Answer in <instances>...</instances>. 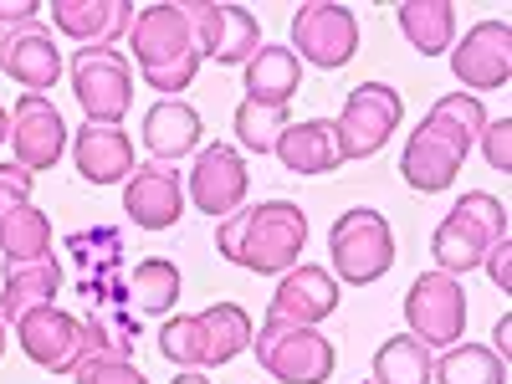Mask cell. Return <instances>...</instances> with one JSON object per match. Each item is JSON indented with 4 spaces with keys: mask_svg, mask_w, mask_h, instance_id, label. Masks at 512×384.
<instances>
[{
    "mask_svg": "<svg viewBox=\"0 0 512 384\" xmlns=\"http://www.w3.org/2000/svg\"><path fill=\"white\" fill-rule=\"evenodd\" d=\"M251 313L241 303H210L205 313H175L159 328V354L175 369H226L251 349Z\"/></svg>",
    "mask_w": 512,
    "mask_h": 384,
    "instance_id": "4",
    "label": "cell"
},
{
    "mask_svg": "<svg viewBox=\"0 0 512 384\" xmlns=\"http://www.w3.org/2000/svg\"><path fill=\"white\" fill-rule=\"evenodd\" d=\"M72 98L88 123L118 128L134 108V67L118 47H77L72 52Z\"/></svg>",
    "mask_w": 512,
    "mask_h": 384,
    "instance_id": "8",
    "label": "cell"
},
{
    "mask_svg": "<svg viewBox=\"0 0 512 384\" xmlns=\"http://www.w3.org/2000/svg\"><path fill=\"white\" fill-rule=\"evenodd\" d=\"M308 246V216L292 200H256L241 205L216 226V251L231 267H246L256 277H282L297 267Z\"/></svg>",
    "mask_w": 512,
    "mask_h": 384,
    "instance_id": "2",
    "label": "cell"
},
{
    "mask_svg": "<svg viewBox=\"0 0 512 384\" xmlns=\"http://www.w3.org/2000/svg\"><path fill=\"white\" fill-rule=\"evenodd\" d=\"M338 313V282L328 267H303L277 277V292L267 303V323L272 328H318L323 318Z\"/></svg>",
    "mask_w": 512,
    "mask_h": 384,
    "instance_id": "16",
    "label": "cell"
},
{
    "mask_svg": "<svg viewBox=\"0 0 512 384\" xmlns=\"http://www.w3.org/2000/svg\"><path fill=\"white\" fill-rule=\"evenodd\" d=\"M507 241V205L502 195H461L451 210H446V221L436 226L431 236V256H436V272L446 277H466V272H482L487 262V251Z\"/></svg>",
    "mask_w": 512,
    "mask_h": 384,
    "instance_id": "5",
    "label": "cell"
},
{
    "mask_svg": "<svg viewBox=\"0 0 512 384\" xmlns=\"http://www.w3.org/2000/svg\"><path fill=\"white\" fill-rule=\"evenodd\" d=\"M128 0H52V26L72 36V47H118L134 26Z\"/></svg>",
    "mask_w": 512,
    "mask_h": 384,
    "instance_id": "20",
    "label": "cell"
},
{
    "mask_svg": "<svg viewBox=\"0 0 512 384\" xmlns=\"http://www.w3.org/2000/svg\"><path fill=\"white\" fill-rule=\"evenodd\" d=\"M482 267H487V277H492V282L507 292V287H512V246H507V241H502V246H492Z\"/></svg>",
    "mask_w": 512,
    "mask_h": 384,
    "instance_id": "36",
    "label": "cell"
},
{
    "mask_svg": "<svg viewBox=\"0 0 512 384\" xmlns=\"http://www.w3.org/2000/svg\"><path fill=\"white\" fill-rule=\"evenodd\" d=\"M62 292V262L57 256H36V262H6L0 277V318H26L31 308H52Z\"/></svg>",
    "mask_w": 512,
    "mask_h": 384,
    "instance_id": "23",
    "label": "cell"
},
{
    "mask_svg": "<svg viewBox=\"0 0 512 384\" xmlns=\"http://www.w3.org/2000/svg\"><path fill=\"white\" fill-rule=\"evenodd\" d=\"M241 77H246V98L251 103H272V108H287L292 98H297V88H303V62L292 57V47H256L251 52V62L241 67Z\"/></svg>",
    "mask_w": 512,
    "mask_h": 384,
    "instance_id": "24",
    "label": "cell"
},
{
    "mask_svg": "<svg viewBox=\"0 0 512 384\" xmlns=\"http://www.w3.org/2000/svg\"><path fill=\"white\" fill-rule=\"evenodd\" d=\"M487 128V113H482V98L472 93H446L441 103L425 108V118L410 128L405 139V154H400V180L420 195H441L456 185L466 154L477 149Z\"/></svg>",
    "mask_w": 512,
    "mask_h": 384,
    "instance_id": "1",
    "label": "cell"
},
{
    "mask_svg": "<svg viewBox=\"0 0 512 384\" xmlns=\"http://www.w3.org/2000/svg\"><path fill=\"white\" fill-rule=\"evenodd\" d=\"M72 169L88 185H123L134 175V139H128L123 128L82 123L72 134Z\"/></svg>",
    "mask_w": 512,
    "mask_h": 384,
    "instance_id": "21",
    "label": "cell"
},
{
    "mask_svg": "<svg viewBox=\"0 0 512 384\" xmlns=\"http://www.w3.org/2000/svg\"><path fill=\"white\" fill-rule=\"evenodd\" d=\"M16 149V164L31 169V175H41V169H52L62 154H67V118L52 98L41 93H21L16 108H11V139Z\"/></svg>",
    "mask_w": 512,
    "mask_h": 384,
    "instance_id": "13",
    "label": "cell"
},
{
    "mask_svg": "<svg viewBox=\"0 0 512 384\" xmlns=\"http://www.w3.org/2000/svg\"><path fill=\"white\" fill-rule=\"evenodd\" d=\"M67 251H77L82 267L118 272V262H123V236H118L113 226H88V231H72V236H67Z\"/></svg>",
    "mask_w": 512,
    "mask_h": 384,
    "instance_id": "32",
    "label": "cell"
},
{
    "mask_svg": "<svg viewBox=\"0 0 512 384\" xmlns=\"http://www.w3.org/2000/svg\"><path fill=\"white\" fill-rule=\"evenodd\" d=\"M451 72H456V82H461L472 98L507 88V77H512V26H507L502 16L477 21V26L451 47Z\"/></svg>",
    "mask_w": 512,
    "mask_h": 384,
    "instance_id": "12",
    "label": "cell"
},
{
    "mask_svg": "<svg viewBox=\"0 0 512 384\" xmlns=\"http://www.w3.org/2000/svg\"><path fill=\"white\" fill-rule=\"evenodd\" d=\"M405 323H410V338L425 349H451L461 344L466 333V287L446 272H420L405 292Z\"/></svg>",
    "mask_w": 512,
    "mask_h": 384,
    "instance_id": "10",
    "label": "cell"
},
{
    "mask_svg": "<svg viewBox=\"0 0 512 384\" xmlns=\"http://www.w3.org/2000/svg\"><path fill=\"white\" fill-rule=\"evenodd\" d=\"M272 154L292 169V175H333V169H338L333 118H303V123H287Z\"/></svg>",
    "mask_w": 512,
    "mask_h": 384,
    "instance_id": "25",
    "label": "cell"
},
{
    "mask_svg": "<svg viewBox=\"0 0 512 384\" xmlns=\"http://www.w3.org/2000/svg\"><path fill=\"white\" fill-rule=\"evenodd\" d=\"M395 16H400L405 41L420 57L451 52V41H456V6H446V0H405Z\"/></svg>",
    "mask_w": 512,
    "mask_h": 384,
    "instance_id": "26",
    "label": "cell"
},
{
    "mask_svg": "<svg viewBox=\"0 0 512 384\" xmlns=\"http://www.w3.org/2000/svg\"><path fill=\"white\" fill-rule=\"evenodd\" d=\"M123 210L139 231H169L185 216V180L175 164H134V175L123 180Z\"/></svg>",
    "mask_w": 512,
    "mask_h": 384,
    "instance_id": "18",
    "label": "cell"
},
{
    "mask_svg": "<svg viewBox=\"0 0 512 384\" xmlns=\"http://www.w3.org/2000/svg\"><path fill=\"white\" fill-rule=\"evenodd\" d=\"M405 118V98L390 82H359L349 88L344 108L333 118V144H338V164L344 159H374L384 144L400 134Z\"/></svg>",
    "mask_w": 512,
    "mask_h": 384,
    "instance_id": "7",
    "label": "cell"
},
{
    "mask_svg": "<svg viewBox=\"0 0 512 384\" xmlns=\"http://www.w3.org/2000/svg\"><path fill=\"white\" fill-rule=\"evenodd\" d=\"M144 149L154 164H175L185 154H195V144L205 139V118L185 103V98H159L144 113Z\"/></svg>",
    "mask_w": 512,
    "mask_h": 384,
    "instance_id": "22",
    "label": "cell"
},
{
    "mask_svg": "<svg viewBox=\"0 0 512 384\" xmlns=\"http://www.w3.org/2000/svg\"><path fill=\"white\" fill-rule=\"evenodd\" d=\"M246 190H251V169L236 154V144H205L195 154V169H190V180H185V195L195 200V210L226 221L231 210L246 205Z\"/></svg>",
    "mask_w": 512,
    "mask_h": 384,
    "instance_id": "14",
    "label": "cell"
},
{
    "mask_svg": "<svg viewBox=\"0 0 512 384\" xmlns=\"http://www.w3.org/2000/svg\"><path fill=\"white\" fill-rule=\"evenodd\" d=\"M72 379L77 384H149L128 354H82L72 364Z\"/></svg>",
    "mask_w": 512,
    "mask_h": 384,
    "instance_id": "33",
    "label": "cell"
},
{
    "mask_svg": "<svg viewBox=\"0 0 512 384\" xmlns=\"http://www.w3.org/2000/svg\"><path fill=\"white\" fill-rule=\"evenodd\" d=\"M169 384H210V374H200V369H180Z\"/></svg>",
    "mask_w": 512,
    "mask_h": 384,
    "instance_id": "39",
    "label": "cell"
},
{
    "mask_svg": "<svg viewBox=\"0 0 512 384\" xmlns=\"http://www.w3.org/2000/svg\"><path fill=\"white\" fill-rule=\"evenodd\" d=\"M16 344L47 374H72V364L88 349V333H82V318L52 303V308H31L26 318H16Z\"/></svg>",
    "mask_w": 512,
    "mask_h": 384,
    "instance_id": "15",
    "label": "cell"
},
{
    "mask_svg": "<svg viewBox=\"0 0 512 384\" xmlns=\"http://www.w3.org/2000/svg\"><path fill=\"white\" fill-rule=\"evenodd\" d=\"M359 52V16L349 6H297L292 16V57L318 72L349 67Z\"/></svg>",
    "mask_w": 512,
    "mask_h": 384,
    "instance_id": "11",
    "label": "cell"
},
{
    "mask_svg": "<svg viewBox=\"0 0 512 384\" xmlns=\"http://www.w3.org/2000/svg\"><path fill=\"white\" fill-rule=\"evenodd\" d=\"M0 72L11 82H21L26 93H41L57 88L62 77V52H57V36L31 21V26H16V31H0Z\"/></svg>",
    "mask_w": 512,
    "mask_h": 384,
    "instance_id": "19",
    "label": "cell"
},
{
    "mask_svg": "<svg viewBox=\"0 0 512 384\" xmlns=\"http://www.w3.org/2000/svg\"><path fill=\"white\" fill-rule=\"evenodd\" d=\"M251 349H256V364H262L267 374H277V384H328L333 364H338V349L318 328H272V323H262L251 333Z\"/></svg>",
    "mask_w": 512,
    "mask_h": 384,
    "instance_id": "9",
    "label": "cell"
},
{
    "mask_svg": "<svg viewBox=\"0 0 512 384\" xmlns=\"http://www.w3.org/2000/svg\"><path fill=\"white\" fill-rule=\"evenodd\" d=\"M431 364L436 354L415 344L410 333H395L374 349V364H369V384H431Z\"/></svg>",
    "mask_w": 512,
    "mask_h": 384,
    "instance_id": "27",
    "label": "cell"
},
{
    "mask_svg": "<svg viewBox=\"0 0 512 384\" xmlns=\"http://www.w3.org/2000/svg\"><path fill=\"white\" fill-rule=\"evenodd\" d=\"M287 123H292V118H287V108L251 103V98H241V103H236V118H231L236 144H241V149H251V154H272Z\"/></svg>",
    "mask_w": 512,
    "mask_h": 384,
    "instance_id": "31",
    "label": "cell"
},
{
    "mask_svg": "<svg viewBox=\"0 0 512 384\" xmlns=\"http://www.w3.org/2000/svg\"><path fill=\"white\" fill-rule=\"evenodd\" d=\"M128 47H134L144 82L159 88L164 98H180L200 72L195 26H190L185 6H139L134 26H128Z\"/></svg>",
    "mask_w": 512,
    "mask_h": 384,
    "instance_id": "3",
    "label": "cell"
},
{
    "mask_svg": "<svg viewBox=\"0 0 512 384\" xmlns=\"http://www.w3.org/2000/svg\"><path fill=\"white\" fill-rule=\"evenodd\" d=\"M328 272L333 282H349V287H374L384 272L395 267V231L390 221L369 205L344 210L333 226H328Z\"/></svg>",
    "mask_w": 512,
    "mask_h": 384,
    "instance_id": "6",
    "label": "cell"
},
{
    "mask_svg": "<svg viewBox=\"0 0 512 384\" xmlns=\"http://www.w3.org/2000/svg\"><path fill=\"white\" fill-rule=\"evenodd\" d=\"M0 251L6 262H36V256H52V221L47 210L36 205H21L0 221Z\"/></svg>",
    "mask_w": 512,
    "mask_h": 384,
    "instance_id": "30",
    "label": "cell"
},
{
    "mask_svg": "<svg viewBox=\"0 0 512 384\" xmlns=\"http://www.w3.org/2000/svg\"><path fill=\"white\" fill-rule=\"evenodd\" d=\"M0 354H6V318H0Z\"/></svg>",
    "mask_w": 512,
    "mask_h": 384,
    "instance_id": "41",
    "label": "cell"
},
{
    "mask_svg": "<svg viewBox=\"0 0 512 384\" xmlns=\"http://www.w3.org/2000/svg\"><path fill=\"white\" fill-rule=\"evenodd\" d=\"M195 26V52L200 62H221V67H246L251 52L262 47V26L246 6H185Z\"/></svg>",
    "mask_w": 512,
    "mask_h": 384,
    "instance_id": "17",
    "label": "cell"
},
{
    "mask_svg": "<svg viewBox=\"0 0 512 384\" xmlns=\"http://www.w3.org/2000/svg\"><path fill=\"white\" fill-rule=\"evenodd\" d=\"M507 344H512V318H497V328H492V344H487V349H492L497 359H507Z\"/></svg>",
    "mask_w": 512,
    "mask_h": 384,
    "instance_id": "38",
    "label": "cell"
},
{
    "mask_svg": "<svg viewBox=\"0 0 512 384\" xmlns=\"http://www.w3.org/2000/svg\"><path fill=\"white\" fill-rule=\"evenodd\" d=\"M6 139H11V113L0 108V144H6Z\"/></svg>",
    "mask_w": 512,
    "mask_h": 384,
    "instance_id": "40",
    "label": "cell"
},
{
    "mask_svg": "<svg viewBox=\"0 0 512 384\" xmlns=\"http://www.w3.org/2000/svg\"><path fill=\"white\" fill-rule=\"evenodd\" d=\"M477 144H482V154H487V164L497 169V175H507L512 169V118H487Z\"/></svg>",
    "mask_w": 512,
    "mask_h": 384,
    "instance_id": "35",
    "label": "cell"
},
{
    "mask_svg": "<svg viewBox=\"0 0 512 384\" xmlns=\"http://www.w3.org/2000/svg\"><path fill=\"white\" fill-rule=\"evenodd\" d=\"M436 384H507V359H497L487 344H451L431 364Z\"/></svg>",
    "mask_w": 512,
    "mask_h": 384,
    "instance_id": "28",
    "label": "cell"
},
{
    "mask_svg": "<svg viewBox=\"0 0 512 384\" xmlns=\"http://www.w3.org/2000/svg\"><path fill=\"white\" fill-rule=\"evenodd\" d=\"M31 185H36L31 169H21V164H0V221H6L11 210L31 205Z\"/></svg>",
    "mask_w": 512,
    "mask_h": 384,
    "instance_id": "34",
    "label": "cell"
},
{
    "mask_svg": "<svg viewBox=\"0 0 512 384\" xmlns=\"http://www.w3.org/2000/svg\"><path fill=\"white\" fill-rule=\"evenodd\" d=\"M123 292H134V308L159 318L180 303V267L169 262V256H149V262H139L134 272H128V287Z\"/></svg>",
    "mask_w": 512,
    "mask_h": 384,
    "instance_id": "29",
    "label": "cell"
},
{
    "mask_svg": "<svg viewBox=\"0 0 512 384\" xmlns=\"http://www.w3.org/2000/svg\"><path fill=\"white\" fill-rule=\"evenodd\" d=\"M31 21H36L31 0H0V31H16V26H31Z\"/></svg>",
    "mask_w": 512,
    "mask_h": 384,
    "instance_id": "37",
    "label": "cell"
}]
</instances>
